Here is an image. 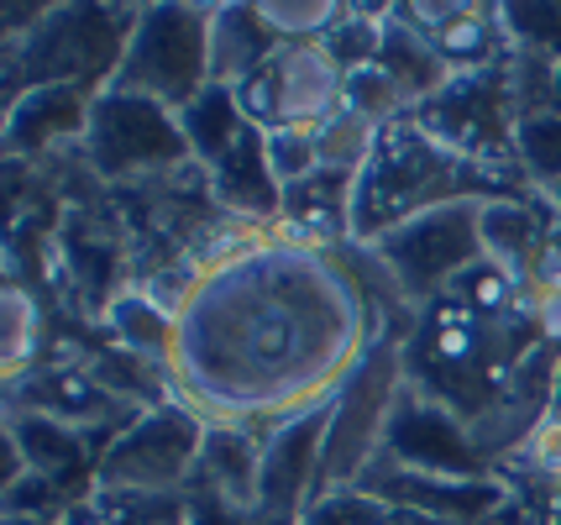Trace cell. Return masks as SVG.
Wrapping results in <instances>:
<instances>
[{
    "mask_svg": "<svg viewBox=\"0 0 561 525\" xmlns=\"http://www.w3.org/2000/svg\"><path fill=\"white\" fill-rule=\"evenodd\" d=\"M383 331L357 248H316L273 226L257 248L199 269L169 378L199 421L268 436L336 400Z\"/></svg>",
    "mask_w": 561,
    "mask_h": 525,
    "instance_id": "cell-1",
    "label": "cell"
},
{
    "mask_svg": "<svg viewBox=\"0 0 561 525\" xmlns=\"http://www.w3.org/2000/svg\"><path fill=\"white\" fill-rule=\"evenodd\" d=\"M525 201L504 174H493L483 163L462 158L457 148H446L431 126H420L415 116L383 126L378 148L367 158V169L357 174V201H352V248L378 242L383 231L404 226L410 216H425L436 205L457 201Z\"/></svg>",
    "mask_w": 561,
    "mask_h": 525,
    "instance_id": "cell-2",
    "label": "cell"
},
{
    "mask_svg": "<svg viewBox=\"0 0 561 525\" xmlns=\"http://www.w3.org/2000/svg\"><path fill=\"white\" fill-rule=\"evenodd\" d=\"M142 5H48L26 43H5V105L43 84L111 90Z\"/></svg>",
    "mask_w": 561,
    "mask_h": 525,
    "instance_id": "cell-3",
    "label": "cell"
},
{
    "mask_svg": "<svg viewBox=\"0 0 561 525\" xmlns=\"http://www.w3.org/2000/svg\"><path fill=\"white\" fill-rule=\"evenodd\" d=\"M410 336L404 331H383L373 352L357 363V374L346 378L331 400V425H325V447H320V478H316V500L357 489L363 473L378 463V452L389 447V425L393 410L410 389ZM310 500V504H316Z\"/></svg>",
    "mask_w": 561,
    "mask_h": 525,
    "instance_id": "cell-4",
    "label": "cell"
},
{
    "mask_svg": "<svg viewBox=\"0 0 561 525\" xmlns=\"http://www.w3.org/2000/svg\"><path fill=\"white\" fill-rule=\"evenodd\" d=\"M210 16L216 5H190V0L142 5L111 90L163 105L173 116L190 111L210 90Z\"/></svg>",
    "mask_w": 561,
    "mask_h": 525,
    "instance_id": "cell-5",
    "label": "cell"
},
{
    "mask_svg": "<svg viewBox=\"0 0 561 525\" xmlns=\"http://www.w3.org/2000/svg\"><path fill=\"white\" fill-rule=\"evenodd\" d=\"M483 205L489 201H457L410 216L404 226L383 231L378 242H367L363 258L389 278V289L404 305H436L462 284V274H472L489 258L483 252Z\"/></svg>",
    "mask_w": 561,
    "mask_h": 525,
    "instance_id": "cell-6",
    "label": "cell"
},
{
    "mask_svg": "<svg viewBox=\"0 0 561 525\" xmlns=\"http://www.w3.org/2000/svg\"><path fill=\"white\" fill-rule=\"evenodd\" d=\"M210 421H199L184 400L137 410L100 447L95 494H184L195 483Z\"/></svg>",
    "mask_w": 561,
    "mask_h": 525,
    "instance_id": "cell-7",
    "label": "cell"
},
{
    "mask_svg": "<svg viewBox=\"0 0 561 525\" xmlns=\"http://www.w3.org/2000/svg\"><path fill=\"white\" fill-rule=\"evenodd\" d=\"M79 163L100 184H142V179L195 169V152L173 111L122 90H100L79 142Z\"/></svg>",
    "mask_w": 561,
    "mask_h": 525,
    "instance_id": "cell-8",
    "label": "cell"
},
{
    "mask_svg": "<svg viewBox=\"0 0 561 525\" xmlns=\"http://www.w3.org/2000/svg\"><path fill=\"white\" fill-rule=\"evenodd\" d=\"M346 95V69L336 64V53L325 43H289L273 53V64L263 75H252L237 90L247 122H257L263 132L294 126V132H320L342 111Z\"/></svg>",
    "mask_w": 561,
    "mask_h": 525,
    "instance_id": "cell-9",
    "label": "cell"
},
{
    "mask_svg": "<svg viewBox=\"0 0 561 525\" xmlns=\"http://www.w3.org/2000/svg\"><path fill=\"white\" fill-rule=\"evenodd\" d=\"M363 494L383 504H399L410 515L440 525H499L510 510V483L499 473L489 478H462V473H431V468H410L393 452H378V463L357 483Z\"/></svg>",
    "mask_w": 561,
    "mask_h": 525,
    "instance_id": "cell-10",
    "label": "cell"
},
{
    "mask_svg": "<svg viewBox=\"0 0 561 525\" xmlns=\"http://www.w3.org/2000/svg\"><path fill=\"white\" fill-rule=\"evenodd\" d=\"M331 425V400L273 425L263 436V468H257V504L247 525H299V515L316 500L320 478V447Z\"/></svg>",
    "mask_w": 561,
    "mask_h": 525,
    "instance_id": "cell-11",
    "label": "cell"
},
{
    "mask_svg": "<svg viewBox=\"0 0 561 525\" xmlns=\"http://www.w3.org/2000/svg\"><path fill=\"white\" fill-rule=\"evenodd\" d=\"M383 452H393V457L410 463V468H431V473H462V478L499 473L489 457H483V447H478L472 425H467L451 404L420 395L415 384L404 389V400L393 410L389 447Z\"/></svg>",
    "mask_w": 561,
    "mask_h": 525,
    "instance_id": "cell-12",
    "label": "cell"
},
{
    "mask_svg": "<svg viewBox=\"0 0 561 525\" xmlns=\"http://www.w3.org/2000/svg\"><path fill=\"white\" fill-rule=\"evenodd\" d=\"M90 111H95V90H79V84L26 90L22 101L5 105V158L11 163H43L53 152H79Z\"/></svg>",
    "mask_w": 561,
    "mask_h": 525,
    "instance_id": "cell-13",
    "label": "cell"
},
{
    "mask_svg": "<svg viewBox=\"0 0 561 525\" xmlns=\"http://www.w3.org/2000/svg\"><path fill=\"white\" fill-rule=\"evenodd\" d=\"M420 32L436 37L440 58L451 64V75H483L499 69L514 53L510 32L499 22V5H472V0H420V5H399Z\"/></svg>",
    "mask_w": 561,
    "mask_h": 525,
    "instance_id": "cell-14",
    "label": "cell"
},
{
    "mask_svg": "<svg viewBox=\"0 0 561 525\" xmlns=\"http://www.w3.org/2000/svg\"><path fill=\"white\" fill-rule=\"evenodd\" d=\"M257 468H263V436L242 431V425H210L205 452H199L195 483L216 504H226L237 521L252 515L257 504Z\"/></svg>",
    "mask_w": 561,
    "mask_h": 525,
    "instance_id": "cell-15",
    "label": "cell"
},
{
    "mask_svg": "<svg viewBox=\"0 0 561 525\" xmlns=\"http://www.w3.org/2000/svg\"><path fill=\"white\" fill-rule=\"evenodd\" d=\"M284 48L273 37L263 16H257V0L252 5H216L210 16V84L220 90H242L252 75H263L273 64V53Z\"/></svg>",
    "mask_w": 561,
    "mask_h": 525,
    "instance_id": "cell-16",
    "label": "cell"
},
{
    "mask_svg": "<svg viewBox=\"0 0 561 525\" xmlns=\"http://www.w3.org/2000/svg\"><path fill=\"white\" fill-rule=\"evenodd\" d=\"M378 69H389L393 84L410 95V105H425V101H436L440 90L451 84V64L440 58L436 48V37L431 32H420L399 5H389L383 11V48H378Z\"/></svg>",
    "mask_w": 561,
    "mask_h": 525,
    "instance_id": "cell-17",
    "label": "cell"
},
{
    "mask_svg": "<svg viewBox=\"0 0 561 525\" xmlns=\"http://www.w3.org/2000/svg\"><path fill=\"white\" fill-rule=\"evenodd\" d=\"M483 252H489V263H499L504 274H514L519 284H530L540 263H546V221L536 216V205L530 201H489L483 205Z\"/></svg>",
    "mask_w": 561,
    "mask_h": 525,
    "instance_id": "cell-18",
    "label": "cell"
},
{
    "mask_svg": "<svg viewBox=\"0 0 561 525\" xmlns=\"http://www.w3.org/2000/svg\"><path fill=\"white\" fill-rule=\"evenodd\" d=\"M105 326H111L116 347L131 352V357H142V363H163V368H169L173 347H179V316L163 310V305L152 300L147 289H137V284H122V289L111 295Z\"/></svg>",
    "mask_w": 561,
    "mask_h": 525,
    "instance_id": "cell-19",
    "label": "cell"
},
{
    "mask_svg": "<svg viewBox=\"0 0 561 525\" xmlns=\"http://www.w3.org/2000/svg\"><path fill=\"white\" fill-rule=\"evenodd\" d=\"M43 300L37 289H26L16 274H5V300H0V363H5V384H22L37 374V357H43Z\"/></svg>",
    "mask_w": 561,
    "mask_h": 525,
    "instance_id": "cell-20",
    "label": "cell"
},
{
    "mask_svg": "<svg viewBox=\"0 0 561 525\" xmlns=\"http://www.w3.org/2000/svg\"><path fill=\"white\" fill-rule=\"evenodd\" d=\"M514 163L530 190H540L546 201L557 205L561 190V111L557 101L536 105V111H519L514 122Z\"/></svg>",
    "mask_w": 561,
    "mask_h": 525,
    "instance_id": "cell-21",
    "label": "cell"
},
{
    "mask_svg": "<svg viewBox=\"0 0 561 525\" xmlns=\"http://www.w3.org/2000/svg\"><path fill=\"white\" fill-rule=\"evenodd\" d=\"M179 122H184L190 152H195V169H210L220 152L242 137L247 116H242V105H237V90H220V84H210V90H205L190 111H179Z\"/></svg>",
    "mask_w": 561,
    "mask_h": 525,
    "instance_id": "cell-22",
    "label": "cell"
},
{
    "mask_svg": "<svg viewBox=\"0 0 561 525\" xmlns=\"http://www.w3.org/2000/svg\"><path fill=\"white\" fill-rule=\"evenodd\" d=\"M257 16L289 48V43H325L342 26L346 5L342 0H257Z\"/></svg>",
    "mask_w": 561,
    "mask_h": 525,
    "instance_id": "cell-23",
    "label": "cell"
},
{
    "mask_svg": "<svg viewBox=\"0 0 561 525\" xmlns=\"http://www.w3.org/2000/svg\"><path fill=\"white\" fill-rule=\"evenodd\" d=\"M499 22L510 32V43L519 53H536L546 64H557L561 69V0H504L499 5Z\"/></svg>",
    "mask_w": 561,
    "mask_h": 525,
    "instance_id": "cell-24",
    "label": "cell"
},
{
    "mask_svg": "<svg viewBox=\"0 0 561 525\" xmlns=\"http://www.w3.org/2000/svg\"><path fill=\"white\" fill-rule=\"evenodd\" d=\"M342 111H352V116H363V122H373V126H393V122H404V116H415L410 95H404V90L393 84L389 69H378V64L346 75Z\"/></svg>",
    "mask_w": 561,
    "mask_h": 525,
    "instance_id": "cell-25",
    "label": "cell"
},
{
    "mask_svg": "<svg viewBox=\"0 0 561 525\" xmlns=\"http://www.w3.org/2000/svg\"><path fill=\"white\" fill-rule=\"evenodd\" d=\"M268 163H273V174H278L284 190H294V184H305L310 174H320L316 132H294V126L268 132Z\"/></svg>",
    "mask_w": 561,
    "mask_h": 525,
    "instance_id": "cell-26",
    "label": "cell"
},
{
    "mask_svg": "<svg viewBox=\"0 0 561 525\" xmlns=\"http://www.w3.org/2000/svg\"><path fill=\"white\" fill-rule=\"evenodd\" d=\"M514 457H525L530 473H540L546 483H551V494H557L561 489V410L557 415H546V421L530 431V442L514 452Z\"/></svg>",
    "mask_w": 561,
    "mask_h": 525,
    "instance_id": "cell-27",
    "label": "cell"
},
{
    "mask_svg": "<svg viewBox=\"0 0 561 525\" xmlns=\"http://www.w3.org/2000/svg\"><path fill=\"white\" fill-rule=\"evenodd\" d=\"M5 525H64V515H5Z\"/></svg>",
    "mask_w": 561,
    "mask_h": 525,
    "instance_id": "cell-28",
    "label": "cell"
},
{
    "mask_svg": "<svg viewBox=\"0 0 561 525\" xmlns=\"http://www.w3.org/2000/svg\"><path fill=\"white\" fill-rule=\"evenodd\" d=\"M557 410H561V374H557Z\"/></svg>",
    "mask_w": 561,
    "mask_h": 525,
    "instance_id": "cell-29",
    "label": "cell"
},
{
    "mask_svg": "<svg viewBox=\"0 0 561 525\" xmlns=\"http://www.w3.org/2000/svg\"><path fill=\"white\" fill-rule=\"evenodd\" d=\"M557 210H561V190H557Z\"/></svg>",
    "mask_w": 561,
    "mask_h": 525,
    "instance_id": "cell-30",
    "label": "cell"
},
{
    "mask_svg": "<svg viewBox=\"0 0 561 525\" xmlns=\"http://www.w3.org/2000/svg\"><path fill=\"white\" fill-rule=\"evenodd\" d=\"M557 510H561V489H557Z\"/></svg>",
    "mask_w": 561,
    "mask_h": 525,
    "instance_id": "cell-31",
    "label": "cell"
}]
</instances>
